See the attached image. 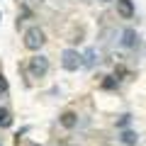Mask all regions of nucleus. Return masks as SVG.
<instances>
[{
	"label": "nucleus",
	"instance_id": "f257e3e1",
	"mask_svg": "<svg viewBox=\"0 0 146 146\" xmlns=\"http://www.w3.org/2000/svg\"><path fill=\"white\" fill-rule=\"evenodd\" d=\"M22 44H25V49H29V51H39V49L46 44V34H44L42 27H29V29L25 32Z\"/></svg>",
	"mask_w": 146,
	"mask_h": 146
},
{
	"label": "nucleus",
	"instance_id": "f03ea898",
	"mask_svg": "<svg viewBox=\"0 0 146 146\" xmlns=\"http://www.w3.org/2000/svg\"><path fill=\"white\" fill-rule=\"evenodd\" d=\"M61 66L66 68V71H78V68L83 66V58H80V54L76 51V49H66V51L61 54Z\"/></svg>",
	"mask_w": 146,
	"mask_h": 146
},
{
	"label": "nucleus",
	"instance_id": "7ed1b4c3",
	"mask_svg": "<svg viewBox=\"0 0 146 146\" xmlns=\"http://www.w3.org/2000/svg\"><path fill=\"white\" fill-rule=\"evenodd\" d=\"M29 73H32V78H44L49 73V58L46 56H32L29 58Z\"/></svg>",
	"mask_w": 146,
	"mask_h": 146
},
{
	"label": "nucleus",
	"instance_id": "20e7f679",
	"mask_svg": "<svg viewBox=\"0 0 146 146\" xmlns=\"http://www.w3.org/2000/svg\"><path fill=\"white\" fill-rule=\"evenodd\" d=\"M117 12L122 20H131L134 17V0H117Z\"/></svg>",
	"mask_w": 146,
	"mask_h": 146
},
{
	"label": "nucleus",
	"instance_id": "39448f33",
	"mask_svg": "<svg viewBox=\"0 0 146 146\" xmlns=\"http://www.w3.org/2000/svg\"><path fill=\"white\" fill-rule=\"evenodd\" d=\"M58 122H61V127L63 129H73V127L78 124V115L73 112V110H66L61 117H58Z\"/></svg>",
	"mask_w": 146,
	"mask_h": 146
},
{
	"label": "nucleus",
	"instance_id": "423d86ee",
	"mask_svg": "<svg viewBox=\"0 0 146 146\" xmlns=\"http://www.w3.org/2000/svg\"><path fill=\"white\" fill-rule=\"evenodd\" d=\"M136 39H139V36H136V32L131 29V27H127V29L122 32V44H124L127 49H131V46H134V44H136Z\"/></svg>",
	"mask_w": 146,
	"mask_h": 146
},
{
	"label": "nucleus",
	"instance_id": "0eeeda50",
	"mask_svg": "<svg viewBox=\"0 0 146 146\" xmlns=\"http://www.w3.org/2000/svg\"><path fill=\"white\" fill-rule=\"evenodd\" d=\"M136 139H139V136H136V131H131V129H124V131H122V136H119V141L124 146H134Z\"/></svg>",
	"mask_w": 146,
	"mask_h": 146
},
{
	"label": "nucleus",
	"instance_id": "6e6552de",
	"mask_svg": "<svg viewBox=\"0 0 146 146\" xmlns=\"http://www.w3.org/2000/svg\"><path fill=\"white\" fill-rule=\"evenodd\" d=\"M10 124H12V115H10V110L0 107V127L5 129V127H10Z\"/></svg>",
	"mask_w": 146,
	"mask_h": 146
},
{
	"label": "nucleus",
	"instance_id": "1a4fd4ad",
	"mask_svg": "<svg viewBox=\"0 0 146 146\" xmlns=\"http://www.w3.org/2000/svg\"><path fill=\"white\" fill-rule=\"evenodd\" d=\"M80 58H85V61H83V66H93V63H95V51H93V49H88V51H85V56H80Z\"/></svg>",
	"mask_w": 146,
	"mask_h": 146
},
{
	"label": "nucleus",
	"instance_id": "9d476101",
	"mask_svg": "<svg viewBox=\"0 0 146 146\" xmlns=\"http://www.w3.org/2000/svg\"><path fill=\"white\" fill-rule=\"evenodd\" d=\"M117 83H119V80H117L115 76H110L107 80H102V88H105V90H115V88H117Z\"/></svg>",
	"mask_w": 146,
	"mask_h": 146
},
{
	"label": "nucleus",
	"instance_id": "9b49d317",
	"mask_svg": "<svg viewBox=\"0 0 146 146\" xmlns=\"http://www.w3.org/2000/svg\"><path fill=\"white\" fill-rule=\"evenodd\" d=\"M7 90H10V83H7V78L0 73V95H7Z\"/></svg>",
	"mask_w": 146,
	"mask_h": 146
},
{
	"label": "nucleus",
	"instance_id": "f8f14e48",
	"mask_svg": "<svg viewBox=\"0 0 146 146\" xmlns=\"http://www.w3.org/2000/svg\"><path fill=\"white\" fill-rule=\"evenodd\" d=\"M127 124H129V115H124V117L119 119V127H127Z\"/></svg>",
	"mask_w": 146,
	"mask_h": 146
},
{
	"label": "nucleus",
	"instance_id": "ddd939ff",
	"mask_svg": "<svg viewBox=\"0 0 146 146\" xmlns=\"http://www.w3.org/2000/svg\"><path fill=\"white\" fill-rule=\"evenodd\" d=\"M100 3H110V0H100Z\"/></svg>",
	"mask_w": 146,
	"mask_h": 146
},
{
	"label": "nucleus",
	"instance_id": "4468645a",
	"mask_svg": "<svg viewBox=\"0 0 146 146\" xmlns=\"http://www.w3.org/2000/svg\"><path fill=\"white\" fill-rule=\"evenodd\" d=\"M29 146H36V144H29Z\"/></svg>",
	"mask_w": 146,
	"mask_h": 146
}]
</instances>
